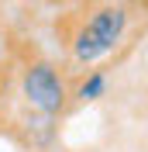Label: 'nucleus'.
<instances>
[{
    "label": "nucleus",
    "instance_id": "4",
    "mask_svg": "<svg viewBox=\"0 0 148 152\" xmlns=\"http://www.w3.org/2000/svg\"><path fill=\"white\" fill-rule=\"evenodd\" d=\"M48 4H76V0H48Z\"/></svg>",
    "mask_w": 148,
    "mask_h": 152
},
{
    "label": "nucleus",
    "instance_id": "1",
    "mask_svg": "<svg viewBox=\"0 0 148 152\" xmlns=\"http://www.w3.org/2000/svg\"><path fill=\"white\" fill-rule=\"evenodd\" d=\"M131 24V14L124 4H114V0H103V4H93L83 18L76 21L73 35H69V52H73V62L79 66H93L114 52V48L124 42Z\"/></svg>",
    "mask_w": 148,
    "mask_h": 152
},
{
    "label": "nucleus",
    "instance_id": "5",
    "mask_svg": "<svg viewBox=\"0 0 148 152\" xmlns=\"http://www.w3.org/2000/svg\"><path fill=\"white\" fill-rule=\"evenodd\" d=\"M0 100H4V80H0Z\"/></svg>",
    "mask_w": 148,
    "mask_h": 152
},
{
    "label": "nucleus",
    "instance_id": "2",
    "mask_svg": "<svg viewBox=\"0 0 148 152\" xmlns=\"http://www.w3.org/2000/svg\"><path fill=\"white\" fill-rule=\"evenodd\" d=\"M17 97L31 114L55 121L69 104V86H65L62 69L52 59H28L17 76Z\"/></svg>",
    "mask_w": 148,
    "mask_h": 152
},
{
    "label": "nucleus",
    "instance_id": "3",
    "mask_svg": "<svg viewBox=\"0 0 148 152\" xmlns=\"http://www.w3.org/2000/svg\"><path fill=\"white\" fill-rule=\"evenodd\" d=\"M103 94H107V73H100V69L86 73L83 80L76 83V90H73V97L79 104H93V100H100Z\"/></svg>",
    "mask_w": 148,
    "mask_h": 152
}]
</instances>
